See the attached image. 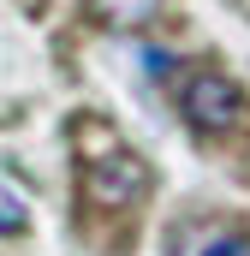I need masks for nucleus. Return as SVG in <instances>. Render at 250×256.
<instances>
[{"mask_svg":"<svg viewBox=\"0 0 250 256\" xmlns=\"http://www.w3.org/2000/svg\"><path fill=\"white\" fill-rule=\"evenodd\" d=\"M72 155H78V202H84L90 220L131 214V208L149 196V161H143L108 120L78 114V120H72Z\"/></svg>","mask_w":250,"mask_h":256,"instance_id":"f257e3e1","label":"nucleus"},{"mask_svg":"<svg viewBox=\"0 0 250 256\" xmlns=\"http://www.w3.org/2000/svg\"><path fill=\"white\" fill-rule=\"evenodd\" d=\"M179 114L202 137H232V131H244L250 102L220 66H190L185 78H179Z\"/></svg>","mask_w":250,"mask_h":256,"instance_id":"f03ea898","label":"nucleus"},{"mask_svg":"<svg viewBox=\"0 0 250 256\" xmlns=\"http://www.w3.org/2000/svg\"><path fill=\"white\" fill-rule=\"evenodd\" d=\"M24 220H30L24 202H18L12 191H0V238H6V232H24Z\"/></svg>","mask_w":250,"mask_h":256,"instance_id":"20e7f679","label":"nucleus"},{"mask_svg":"<svg viewBox=\"0 0 250 256\" xmlns=\"http://www.w3.org/2000/svg\"><path fill=\"white\" fill-rule=\"evenodd\" d=\"M196 256H250V244L244 238H214V244H202Z\"/></svg>","mask_w":250,"mask_h":256,"instance_id":"39448f33","label":"nucleus"},{"mask_svg":"<svg viewBox=\"0 0 250 256\" xmlns=\"http://www.w3.org/2000/svg\"><path fill=\"white\" fill-rule=\"evenodd\" d=\"M84 18L96 30H114V36H131L143 24L161 18V0H84Z\"/></svg>","mask_w":250,"mask_h":256,"instance_id":"7ed1b4c3","label":"nucleus"}]
</instances>
